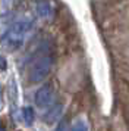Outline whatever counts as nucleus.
Listing matches in <instances>:
<instances>
[{
	"label": "nucleus",
	"mask_w": 129,
	"mask_h": 131,
	"mask_svg": "<svg viewBox=\"0 0 129 131\" xmlns=\"http://www.w3.org/2000/svg\"><path fill=\"white\" fill-rule=\"evenodd\" d=\"M31 28H32L31 21H19L6 31V34L2 38V43L9 49H19L23 44V38Z\"/></svg>",
	"instance_id": "obj_1"
},
{
	"label": "nucleus",
	"mask_w": 129,
	"mask_h": 131,
	"mask_svg": "<svg viewBox=\"0 0 129 131\" xmlns=\"http://www.w3.org/2000/svg\"><path fill=\"white\" fill-rule=\"evenodd\" d=\"M51 65L53 59L50 54H43L41 58H38L29 71V81L31 83H41L43 80H46L47 75L50 74Z\"/></svg>",
	"instance_id": "obj_2"
},
{
	"label": "nucleus",
	"mask_w": 129,
	"mask_h": 131,
	"mask_svg": "<svg viewBox=\"0 0 129 131\" xmlns=\"http://www.w3.org/2000/svg\"><path fill=\"white\" fill-rule=\"evenodd\" d=\"M54 103V89L50 84L43 85L35 93V105L38 107H48Z\"/></svg>",
	"instance_id": "obj_3"
},
{
	"label": "nucleus",
	"mask_w": 129,
	"mask_h": 131,
	"mask_svg": "<svg viewBox=\"0 0 129 131\" xmlns=\"http://www.w3.org/2000/svg\"><path fill=\"white\" fill-rule=\"evenodd\" d=\"M37 12H38V15H40L41 18L50 19L53 16V6H51V3H48V2H41L40 5L37 6Z\"/></svg>",
	"instance_id": "obj_4"
},
{
	"label": "nucleus",
	"mask_w": 129,
	"mask_h": 131,
	"mask_svg": "<svg viewBox=\"0 0 129 131\" xmlns=\"http://www.w3.org/2000/svg\"><path fill=\"white\" fill-rule=\"evenodd\" d=\"M62 105H56V106L53 107L50 112L46 115V121H47V124H51V122H54L56 119L60 116V112H62Z\"/></svg>",
	"instance_id": "obj_5"
},
{
	"label": "nucleus",
	"mask_w": 129,
	"mask_h": 131,
	"mask_svg": "<svg viewBox=\"0 0 129 131\" xmlns=\"http://www.w3.org/2000/svg\"><path fill=\"white\" fill-rule=\"evenodd\" d=\"M22 115H23V121H25V124L27 125H32L34 124L35 113H34V111H32L31 107H25L23 112H22Z\"/></svg>",
	"instance_id": "obj_6"
},
{
	"label": "nucleus",
	"mask_w": 129,
	"mask_h": 131,
	"mask_svg": "<svg viewBox=\"0 0 129 131\" xmlns=\"http://www.w3.org/2000/svg\"><path fill=\"white\" fill-rule=\"evenodd\" d=\"M72 131H88V130H87V125H85V122L79 121V122H76V124L73 125Z\"/></svg>",
	"instance_id": "obj_7"
},
{
	"label": "nucleus",
	"mask_w": 129,
	"mask_h": 131,
	"mask_svg": "<svg viewBox=\"0 0 129 131\" xmlns=\"http://www.w3.org/2000/svg\"><path fill=\"white\" fill-rule=\"evenodd\" d=\"M56 131H68V121L63 119V121L59 124V127H57V130Z\"/></svg>",
	"instance_id": "obj_8"
},
{
	"label": "nucleus",
	"mask_w": 129,
	"mask_h": 131,
	"mask_svg": "<svg viewBox=\"0 0 129 131\" xmlns=\"http://www.w3.org/2000/svg\"><path fill=\"white\" fill-rule=\"evenodd\" d=\"M7 68V63H6V59L3 56H0V69H6Z\"/></svg>",
	"instance_id": "obj_9"
},
{
	"label": "nucleus",
	"mask_w": 129,
	"mask_h": 131,
	"mask_svg": "<svg viewBox=\"0 0 129 131\" xmlns=\"http://www.w3.org/2000/svg\"><path fill=\"white\" fill-rule=\"evenodd\" d=\"M3 107V94H2V87H0V111Z\"/></svg>",
	"instance_id": "obj_10"
},
{
	"label": "nucleus",
	"mask_w": 129,
	"mask_h": 131,
	"mask_svg": "<svg viewBox=\"0 0 129 131\" xmlns=\"http://www.w3.org/2000/svg\"><path fill=\"white\" fill-rule=\"evenodd\" d=\"M0 131H6V128L3 127V124H0Z\"/></svg>",
	"instance_id": "obj_11"
}]
</instances>
